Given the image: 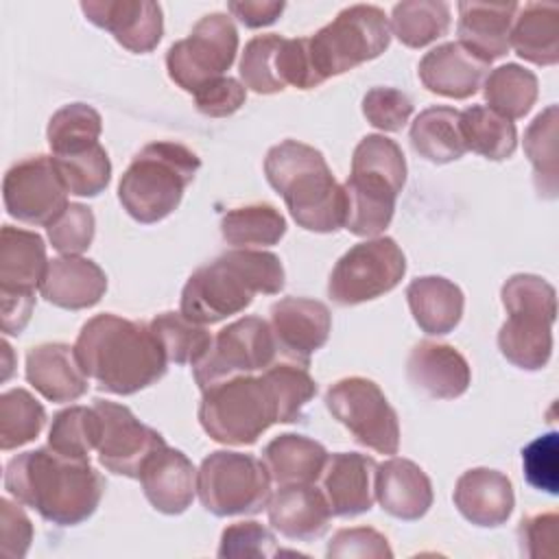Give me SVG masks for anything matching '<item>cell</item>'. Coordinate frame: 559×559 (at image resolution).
I'll use <instances>...</instances> for the list:
<instances>
[{
    "instance_id": "6da1fadb",
    "label": "cell",
    "mask_w": 559,
    "mask_h": 559,
    "mask_svg": "<svg viewBox=\"0 0 559 559\" xmlns=\"http://www.w3.org/2000/svg\"><path fill=\"white\" fill-rule=\"evenodd\" d=\"M4 489L46 522L76 526L96 511L105 480L87 459H70L46 445L7 463Z\"/></svg>"
},
{
    "instance_id": "7a4b0ae2",
    "label": "cell",
    "mask_w": 559,
    "mask_h": 559,
    "mask_svg": "<svg viewBox=\"0 0 559 559\" xmlns=\"http://www.w3.org/2000/svg\"><path fill=\"white\" fill-rule=\"evenodd\" d=\"M76 358L100 391L131 395L166 373V356L148 325L105 312L92 317L74 343Z\"/></svg>"
},
{
    "instance_id": "3957f363",
    "label": "cell",
    "mask_w": 559,
    "mask_h": 559,
    "mask_svg": "<svg viewBox=\"0 0 559 559\" xmlns=\"http://www.w3.org/2000/svg\"><path fill=\"white\" fill-rule=\"evenodd\" d=\"M284 288L280 258L262 249H231L199 266L181 290V314L205 325L218 323L251 306L253 295Z\"/></svg>"
},
{
    "instance_id": "277c9868",
    "label": "cell",
    "mask_w": 559,
    "mask_h": 559,
    "mask_svg": "<svg viewBox=\"0 0 559 559\" xmlns=\"http://www.w3.org/2000/svg\"><path fill=\"white\" fill-rule=\"evenodd\" d=\"M273 190L282 194L295 223L308 231L332 234L345 225V192L332 170L310 144L284 140L264 159Z\"/></svg>"
},
{
    "instance_id": "5b68a950",
    "label": "cell",
    "mask_w": 559,
    "mask_h": 559,
    "mask_svg": "<svg viewBox=\"0 0 559 559\" xmlns=\"http://www.w3.org/2000/svg\"><path fill=\"white\" fill-rule=\"evenodd\" d=\"M406 183V159L397 142L365 135L352 155V173L343 183L345 229L354 236H378L393 218L397 194Z\"/></svg>"
},
{
    "instance_id": "8992f818",
    "label": "cell",
    "mask_w": 559,
    "mask_h": 559,
    "mask_svg": "<svg viewBox=\"0 0 559 559\" xmlns=\"http://www.w3.org/2000/svg\"><path fill=\"white\" fill-rule=\"evenodd\" d=\"M199 166L192 148L179 142H151L124 170L118 199L138 223H157L177 210Z\"/></svg>"
},
{
    "instance_id": "52a82bcc",
    "label": "cell",
    "mask_w": 559,
    "mask_h": 559,
    "mask_svg": "<svg viewBox=\"0 0 559 559\" xmlns=\"http://www.w3.org/2000/svg\"><path fill=\"white\" fill-rule=\"evenodd\" d=\"M507 321L498 332L502 356L526 371L548 365L552 354V323L557 317L555 288L531 273L509 277L500 290Z\"/></svg>"
},
{
    "instance_id": "ba28073f",
    "label": "cell",
    "mask_w": 559,
    "mask_h": 559,
    "mask_svg": "<svg viewBox=\"0 0 559 559\" xmlns=\"http://www.w3.org/2000/svg\"><path fill=\"white\" fill-rule=\"evenodd\" d=\"M203 430L225 445H251L273 424L280 408L264 376H236L203 391L199 404Z\"/></svg>"
},
{
    "instance_id": "9c48e42d",
    "label": "cell",
    "mask_w": 559,
    "mask_h": 559,
    "mask_svg": "<svg viewBox=\"0 0 559 559\" xmlns=\"http://www.w3.org/2000/svg\"><path fill=\"white\" fill-rule=\"evenodd\" d=\"M391 41V26L376 4L345 7L330 24L308 37L312 68L321 83L380 57Z\"/></svg>"
},
{
    "instance_id": "30bf717a",
    "label": "cell",
    "mask_w": 559,
    "mask_h": 559,
    "mask_svg": "<svg viewBox=\"0 0 559 559\" xmlns=\"http://www.w3.org/2000/svg\"><path fill=\"white\" fill-rule=\"evenodd\" d=\"M197 493L212 515H253L271 500V476L253 454L216 450L197 472Z\"/></svg>"
},
{
    "instance_id": "8fae6325",
    "label": "cell",
    "mask_w": 559,
    "mask_h": 559,
    "mask_svg": "<svg viewBox=\"0 0 559 559\" xmlns=\"http://www.w3.org/2000/svg\"><path fill=\"white\" fill-rule=\"evenodd\" d=\"M406 273V258L389 236L354 245L334 264L328 295L338 306H356L393 290Z\"/></svg>"
},
{
    "instance_id": "7c38bea8",
    "label": "cell",
    "mask_w": 559,
    "mask_h": 559,
    "mask_svg": "<svg viewBox=\"0 0 559 559\" xmlns=\"http://www.w3.org/2000/svg\"><path fill=\"white\" fill-rule=\"evenodd\" d=\"M238 52V31L225 13L201 17L186 39L175 41L166 52L168 76L194 94L205 83L225 76Z\"/></svg>"
},
{
    "instance_id": "4fadbf2b",
    "label": "cell",
    "mask_w": 559,
    "mask_h": 559,
    "mask_svg": "<svg viewBox=\"0 0 559 559\" xmlns=\"http://www.w3.org/2000/svg\"><path fill=\"white\" fill-rule=\"evenodd\" d=\"M325 406L354 439L380 454H395L400 448L397 413L380 386L360 376L343 378L325 391Z\"/></svg>"
},
{
    "instance_id": "5bb4252c",
    "label": "cell",
    "mask_w": 559,
    "mask_h": 559,
    "mask_svg": "<svg viewBox=\"0 0 559 559\" xmlns=\"http://www.w3.org/2000/svg\"><path fill=\"white\" fill-rule=\"evenodd\" d=\"M277 349L271 325L260 317H245L223 328L207 352L192 365L201 391L236 376L264 371L275 362Z\"/></svg>"
},
{
    "instance_id": "9a60e30c",
    "label": "cell",
    "mask_w": 559,
    "mask_h": 559,
    "mask_svg": "<svg viewBox=\"0 0 559 559\" xmlns=\"http://www.w3.org/2000/svg\"><path fill=\"white\" fill-rule=\"evenodd\" d=\"M7 212L26 225H50L68 207V188L48 155L13 164L2 181Z\"/></svg>"
},
{
    "instance_id": "2e32d148",
    "label": "cell",
    "mask_w": 559,
    "mask_h": 559,
    "mask_svg": "<svg viewBox=\"0 0 559 559\" xmlns=\"http://www.w3.org/2000/svg\"><path fill=\"white\" fill-rule=\"evenodd\" d=\"M94 408L100 417V441H98V461L105 469L118 476L138 478L144 461L162 445L164 437L151 426L142 424L127 406L94 400Z\"/></svg>"
},
{
    "instance_id": "e0dca14e",
    "label": "cell",
    "mask_w": 559,
    "mask_h": 559,
    "mask_svg": "<svg viewBox=\"0 0 559 559\" xmlns=\"http://www.w3.org/2000/svg\"><path fill=\"white\" fill-rule=\"evenodd\" d=\"M269 325L277 356L308 367L310 356L321 349L330 336L332 314L323 301L284 297L271 306Z\"/></svg>"
},
{
    "instance_id": "ac0fdd59",
    "label": "cell",
    "mask_w": 559,
    "mask_h": 559,
    "mask_svg": "<svg viewBox=\"0 0 559 559\" xmlns=\"http://www.w3.org/2000/svg\"><path fill=\"white\" fill-rule=\"evenodd\" d=\"M85 17L109 31L114 39L138 55L151 52L164 33L162 7L151 0H87L81 2Z\"/></svg>"
},
{
    "instance_id": "d6986e66",
    "label": "cell",
    "mask_w": 559,
    "mask_h": 559,
    "mask_svg": "<svg viewBox=\"0 0 559 559\" xmlns=\"http://www.w3.org/2000/svg\"><path fill=\"white\" fill-rule=\"evenodd\" d=\"M378 463L358 452H336L328 456L321 472V491L332 515L354 518L367 513L376 500Z\"/></svg>"
},
{
    "instance_id": "ffe728a7",
    "label": "cell",
    "mask_w": 559,
    "mask_h": 559,
    "mask_svg": "<svg viewBox=\"0 0 559 559\" xmlns=\"http://www.w3.org/2000/svg\"><path fill=\"white\" fill-rule=\"evenodd\" d=\"M146 500L166 515L183 513L197 493V469L192 461L175 448H157L138 476Z\"/></svg>"
},
{
    "instance_id": "44dd1931",
    "label": "cell",
    "mask_w": 559,
    "mask_h": 559,
    "mask_svg": "<svg viewBox=\"0 0 559 559\" xmlns=\"http://www.w3.org/2000/svg\"><path fill=\"white\" fill-rule=\"evenodd\" d=\"M408 382L435 400H454L469 386L472 373L465 356L445 343L419 341L406 360Z\"/></svg>"
},
{
    "instance_id": "7402d4cb",
    "label": "cell",
    "mask_w": 559,
    "mask_h": 559,
    "mask_svg": "<svg viewBox=\"0 0 559 559\" xmlns=\"http://www.w3.org/2000/svg\"><path fill=\"white\" fill-rule=\"evenodd\" d=\"M489 63L472 55L459 41H448L424 55L419 61V81L432 94L445 98H469L478 92Z\"/></svg>"
},
{
    "instance_id": "603a6c76",
    "label": "cell",
    "mask_w": 559,
    "mask_h": 559,
    "mask_svg": "<svg viewBox=\"0 0 559 559\" xmlns=\"http://www.w3.org/2000/svg\"><path fill=\"white\" fill-rule=\"evenodd\" d=\"M107 290L105 271L87 258L61 255L48 260L39 293L46 301L63 310H83L100 301Z\"/></svg>"
},
{
    "instance_id": "cb8c5ba5",
    "label": "cell",
    "mask_w": 559,
    "mask_h": 559,
    "mask_svg": "<svg viewBox=\"0 0 559 559\" xmlns=\"http://www.w3.org/2000/svg\"><path fill=\"white\" fill-rule=\"evenodd\" d=\"M511 480L489 467H474L459 476L454 487V504L461 515L476 526H500L513 511Z\"/></svg>"
},
{
    "instance_id": "d4e9b609",
    "label": "cell",
    "mask_w": 559,
    "mask_h": 559,
    "mask_svg": "<svg viewBox=\"0 0 559 559\" xmlns=\"http://www.w3.org/2000/svg\"><path fill=\"white\" fill-rule=\"evenodd\" d=\"M271 526L295 542H310L321 537L330 526V504L314 485H286L271 496L269 504Z\"/></svg>"
},
{
    "instance_id": "484cf974",
    "label": "cell",
    "mask_w": 559,
    "mask_h": 559,
    "mask_svg": "<svg viewBox=\"0 0 559 559\" xmlns=\"http://www.w3.org/2000/svg\"><path fill=\"white\" fill-rule=\"evenodd\" d=\"M376 500L397 520H419L432 504V483L408 459H389L376 469Z\"/></svg>"
},
{
    "instance_id": "4316f807",
    "label": "cell",
    "mask_w": 559,
    "mask_h": 559,
    "mask_svg": "<svg viewBox=\"0 0 559 559\" xmlns=\"http://www.w3.org/2000/svg\"><path fill=\"white\" fill-rule=\"evenodd\" d=\"M26 380L50 402H74L87 391V373L66 343L33 347L26 354Z\"/></svg>"
},
{
    "instance_id": "83f0119b",
    "label": "cell",
    "mask_w": 559,
    "mask_h": 559,
    "mask_svg": "<svg viewBox=\"0 0 559 559\" xmlns=\"http://www.w3.org/2000/svg\"><path fill=\"white\" fill-rule=\"evenodd\" d=\"M520 4L493 2H459V44L472 55L491 63L511 48V26Z\"/></svg>"
},
{
    "instance_id": "f1b7e54d",
    "label": "cell",
    "mask_w": 559,
    "mask_h": 559,
    "mask_svg": "<svg viewBox=\"0 0 559 559\" xmlns=\"http://www.w3.org/2000/svg\"><path fill=\"white\" fill-rule=\"evenodd\" d=\"M46 245L35 231L4 225L0 231V293H35L46 273Z\"/></svg>"
},
{
    "instance_id": "f546056e",
    "label": "cell",
    "mask_w": 559,
    "mask_h": 559,
    "mask_svg": "<svg viewBox=\"0 0 559 559\" xmlns=\"http://www.w3.org/2000/svg\"><path fill=\"white\" fill-rule=\"evenodd\" d=\"M262 461L271 480L280 487L312 485L321 478L328 452L319 441L310 437L284 432L264 445Z\"/></svg>"
},
{
    "instance_id": "4dcf8cb0",
    "label": "cell",
    "mask_w": 559,
    "mask_h": 559,
    "mask_svg": "<svg viewBox=\"0 0 559 559\" xmlns=\"http://www.w3.org/2000/svg\"><path fill=\"white\" fill-rule=\"evenodd\" d=\"M406 299L415 323L435 336L448 334L459 325L465 304L463 290L439 275L413 280L406 288Z\"/></svg>"
},
{
    "instance_id": "1f68e13d",
    "label": "cell",
    "mask_w": 559,
    "mask_h": 559,
    "mask_svg": "<svg viewBox=\"0 0 559 559\" xmlns=\"http://www.w3.org/2000/svg\"><path fill=\"white\" fill-rule=\"evenodd\" d=\"M509 44L535 66H555L559 61V7L552 2L518 7Z\"/></svg>"
},
{
    "instance_id": "d6a6232c",
    "label": "cell",
    "mask_w": 559,
    "mask_h": 559,
    "mask_svg": "<svg viewBox=\"0 0 559 559\" xmlns=\"http://www.w3.org/2000/svg\"><path fill=\"white\" fill-rule=\"evenodd\" d=\"M411 146L413 151L432 162L448 164L463 157L465 142L461 133V111L454 107H428L411 124Z\"/></svg>"
},
{
    "instance_id": "836d02e7",
    "label": "cell",
    "mask_w": 559,
    "mask_h": 559,
    "mask_svg": "<svg viewBox=\"0 0 559 559\" xmlns=\"http://www.w3.org/2000/svg\"><path fill=\"white\" fill-rule=\"evenodd\" d=\"M461 133L465 148L493 162L509 159L518 146L515 124L487 105H472L461 111Z\"/></svg>"
},
{
    "instance_id": "e575fe53",
    "label": "cell",
    "mask_w": 559,
    "mask_h": 559,
    "mask_svg": "<svg viewBox=\"0 0 559 559\" xmlns=\"http://www.w3.org/2000/svg\"><path fill=\"white\" fill-rule=\"evenodd\" d=\"M483 94L489 103L487 107L513 120L524 118L531 111L537 100L539 85L537 76L531 70L518 63H504L485 76Z\"/></svg>"
},
{
    "instance_id": "d590c367",
    "label": "cell",
    "mask_w": 559,
    "mask_h": 559,
    "mask_svg": "<svg viewBox=\"0 0 559 559\" xmlns=\"http://www.w3.org/2000/svg\"><path fill=\"white\" fill-rule=\"evenodd\" d=\"M221 234L236 249L269 247L286 234V221L273 205L251 203L229 210L221 221Z\"/></svg>"
},
{
    "instance_id": "8d00e7d4",
    "label": "cell",
    "mask_w": 559,
    "mask_h": 559,
    "mask_svg": "<svg viewBox=\"0 0 559 559\" xmlns=\"http://www.w3.org/2000/svg\"><path fill=\"white\" fill-rule=\"evenodd\" d=\"M450 28V4L441 0H404L393 7L391 31L408 48H421Z\"/></svg>"
},
{
    "instance_id": "74e56055",
    "label": "cell",
    "mask_w": 559,
    "mask_h": 559,
    "mask_svg": "<svg viewBox=\"0 0 559 559\" xmlns=\"http://www.w3.org/2000/svg\"><path fill=\"white\" fill-rule=\"evenodd\" d=\"M557 105H548L524 133V151L535 168V186L542 197L555 199L559 190L557 168Z\"/></svg>"
},
{
    "instance_id": "f35d334b",
    "label": "cell",
    "mask_w": 559,
    "mask_h": 559,
    "mask_svg": "<svg viewBox=\"0 0 559 559\" xmlns=\"http://www.w3.org/2000/svg\"><path fill=\"white\" fill-rule=\"evenodd\" d=\"M164 356L175 365H194L210 347V332L181 312H162L148 323Z\"/></svg>"
},
{
    "instance_id": "ab89813d",
    "label": "cell",
    "mask_w": 559,
    "mask_h": 559,
    "mask_svg": "<svg viewBox=\"0 0 559 559\" xmlns=\"http://www.w3.org/2000/svg\"><path fill=\"white\" fill-rule=\"evenodd\" d=\"M100 430V417L94 406H70L52 417L48 445L63 456L90 461V452L98 448Z\"/></svg>"
},
{
    "instance_id": "60d3db41",
    "label": "cell",
    "mask_w": 559,
    "mask_h": 559,
    "mask_svg": "<svg viewBox=\"0 0 559 559\" xmlns=\"http://www.w3.org/2000/svg\"><path fill=\"white\" fill-rule=\"evenodd\" d=\"M100 129V114L94 107L72 103L52 114L46 135L52 155H66L98 144Z\"/></svg>"
},
{
    "instance_id": "b9f144b4",
    "label": "cell",
    "mask_w": 559,
    "mask_h": 559,
    "mask_svg": "<svg viewBox=\"0 0 559 559\" xmlns=\"http://www.w3.org/2000/svg\"><path fill=\"white\" fill-rule=\"evenodd\" d=\"M46 421L44 406L26 389H9L0 395V448L13 450L33 441Z\"/></svg>"
},
{
    "instance_id": "7bdbcfd3",
    "label": "cell",
    "mask_w": 559,
    "mask_h": 559,
    "mask_svg": "<svg viewBox=\"0 0 559 559\" xmlns=\"http://www.w3.org/2000/svg\"><path fill=\"white\" fill-rule=\"evenodd\" d=\"M52 159L70 194L96 197L111 179V164L100 144L66 155H52Z\"/></svg>"
},
{
    "instance_id": "ee69618b",
    "label": "cell",
    "mask_w": 559,
    "mask_h": 559,
    "mask_svg": "<svg viewBox=\"0 0 559 559\" xmlns=\"http://www.w3.org/2000/svg\"><path fill=\"white\" fill-rule=\"evenodd\" d=\"M262 376L273 389V395L280 408V424L297 421L306 404L317 393V382L312 380L308 367L282 360L266 367Z\"/></svg>"
},
{
    "instance_id": "f6af8a7d",
    "label": "cell",
    "mask_w": 559,
    "mask_h": 559,
    "mask_svg": "<svg viewBox=\"0 0 559 559\" xmlns=\"http://www.w3.org/2000/svg\"><path fill=\"white\" fill-rule=\"evenodd\" d=\"M284 37L277 33L258 35L247 41L240 57V79L242 85L255 94H275L284 90L277 72V52Z\"/></svg>"
},
{
    "instance_id": "bcb514c9",
    "label": "cell",
    "mask_w": 559,
    "mask_h": 559,
    "mask_svg": "<svg viewBox=\"0 0 559 559\" xmlns=\"http://www.w3.org/2000/svg\"><path fill=\"white\" fill-rule=\"evenodd\" d=\"M94 238V214L87 205L68 203V207L48 225L50 245L63 255L83 253Z\"/></svg>"
},
{
    "instance_id": "7dc6e473",
    "label": "cell",
    "mask_w": 559,
    "mask_h": 559,
    "mask_svg": "<svg viewBox=\"0 0 559 559\" xmlns=\"http://www.w3.org/2000/svg\"><path fill=\"white\" fill-rule=\"evenodd\" d=\"M275 537L260 522H234L221 535L218 557H275Z\"/></svg>"
},
{
    "instance_id": "c3c4849f",
    "label": "cell",
    "mask_w": 559,
    "mask_h": 559,
    "mask_svg": "<svg viewBox=\"0 0 559 559\" xmlns=\"http://www.w3.org/2000/svg\"><path fill=\"white\" fill-rule=\"evenodd\" d=\"M362 114L376 129L400 131L413 114V100L395 87H373L362 98Z\"/></svg>"
},
{
    "instance_id": "681fc988",
    "label": "cell",
    "mask_w": 559,
    "mask_h": 559,
    "mask_svg": "<svg viewBox=\"0 0 559 559\" xmlns=\"http://www.w3.org/2000/svg\"><path fill=\"white\" fill-rule=\"evenodd\" d=\"M522 465H524V476L528 485L555 496L559 491L557 432H548L531 441L522 450Z\"/></svg>"
},
{
    "instance_id": "f907efd6",
    "label": "cell",
    "mask_w": 559,
    "mask_h": 559,
    "mask_svg": "<svg viewBox=\"0 0 559 559\" xmlns=\"http://www.w3.org/2000/svg\"><path fill=\"white\" fill-rule=\"evenodd\" d=\"M277 72L284 87L293 85L297 90H312L321 85V79L317 76L310 61L308 37H297V39L284 37L277 52Z\"/></svg>"
},
{
    "instance_id": "816d5d0a",
    "label": "cell",
    "mask_w": 559,
    "mask_h": 559,
    "mask_svg": "<svg viewBox=\"0 0 559 559\" xmlns=\"http://www.w3.org/2000/svg\"><path fill=\"white\" fill-rule=\"evenodd\" d=\"M247 98V87L234 76H221L205 83L199 92H194L197 109L210 118L231 116L242 107Z\"/></svg>"
},
{
    "instance_id": "f5cc1de1",
    "label": "cell",
    "mask_w": 559,
    "mask_h": 559,
    "mask_svg": "<svg viewBox=\"0 0 559 559\" xmlns=\"http://www.w3.org/2000/svg\"><path fill=\"white\" fill-rule=\"evenodd\" d=\"M325 555L332 559V557H373V559H380V557H393V550L389 548L386 544V537L373 528H365V526H358V528H343L338 531L330 544H328V550Z\"/></svg>"
},
{
    "instance_id": "db71d44e",
    "label": "cell",
    "mask_w": 559,
    "mask_h": 559,
    "mask_svg": "<svg viewBox=\"0 0 559 559\" xmlns=\"http://www.w3.org/2000/svg\"><path fill=\"white\" fill-rule=\"evenodd\" d=\"M33 539V524L17 502L0 500V552L9 559L26 555Z\"/></svg>"
},
{
    "instance_id": "11a10c76",
    "label": "cell",
    "mask_w": 559,
    "mask_h": 559,
    "mask_svg": "<svg viewBox=\"0 0 559 559\" xmlns=\"http://www.w3.org/2000/svg\"><path fill=\"white\" fill-rule=\"evenodd\" d=\"M557 515L555 513H539L522 520L520 524V546L522 552L528 557H550L555 555L557 542Z\"/></svg>"
},
{
    "instance_id": "9f6ffc18",
    "label": "cell",
    "mask_w": 559,
    "mask_h": 559,
    "mask_svg": "<svg viewBox=\"0 0 559 559\" xmlns=\"http://www.w3.org/2000/svg\"><path fill=\"white\" fill-rule=\"evenodd\" d=\"M284 7L286 4L282 0H231L227 4L229 13L249 28H262L273 24L282 15Z\"/></svg>"
},
{
    "instance_id": "6f0895ef",
    "label": "cell",
    "mask_w": 559,
    "mask_h": 559,
    "mask_svg": "<svg viewBox=\"0 0 559 559\" xmlns=\"http://www.w3.org/2000/svg\"><path fill=\"white\" fill-rule=\"evenodd\" d=\"M2 304V332L20 334L31 321L35 308V293H0Z\"/></svg>"
}]
</instances>
